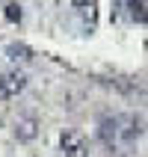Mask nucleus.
<instances>
[{"mask_svg":"<svg viewBox=\"0 0 148 157\" xmlns=\"http://www.w3.org/2000/svg\"><path fill=\"white\" fill-rule=\"evenodd\" d=\"M145 133V122L142 116H104L98 122V136L107 148H131L133 142L142 140Z\"/></svg>","mask_w":148,"mask_h":157,"instance_id":"nucleus-1","label":"nucleus"},{"mask_svg":"<svg viewBox=\"0 0 148 157\" xmlns=\"http://www.w3.org/2000/svg\"><path fill=\"white\" fill-rule=\"evenodd\" d=\"M27 89V74L24 71H0V101H12Z\"/></svg>","mask_w":148,"mask_h":157,"instance_id":"nucleus-2","label":"nucleus"},{"mask_svg":"<svg viewBox=\"0 0 148 157\" xmlns=\"http://www.w3.org/2000/svg\"><path fill=\"white\" fill-rule=\"evenodd\" d=\"M59 151L62 157H89V140L80 131H62Z\"/></svg>","mask_w":148,"mask_h":157,"instance_id":"nucleus-3","label":"nucleus"},{"mask_svg":"<svg viewBox=\"0 0 148 157\" xmlns=\"http://www.w3.org/2000/svg\"><path fill=\"white\" fill-rule=\"evenodd\" d=\"M36 133H39V122H36V119L27 116V119H18V122H15V136H18L21 142L36 140Z\"/></svg>","mask_w":148,"mask_h":157,"instance_id":"nucleus-4","label":"nucleus"},{"mask_svg":"<svg viewBox=\"0 0 148 157\" xmlns=\"http://www.w3.org/2000/svg\"><path fill=\"white\" fill-rule=\"evenodd\" d=\"M6 53H9V59H21V62H27V59H30V51H27V48H24V44H9V48H6Z\"/></svg>","mask_w":148,"mask_h":157,"instance_id":"nucleus-5","label":"nucleus"},{"mask_svg":"<svg viewBox=\"0 0 148 157\" xmlns=\"http://www.w3.org/2000/svg\"><path fill=\"white\" fill-rule=\"evenodd\" d=\"M127 9L133 21H145V0H127Z\"/></svg>","mask_w":148,"mask_h":157,"instance_id":"nucleus-6","label":"nucleus"},{"mask_svg":"<svg viewBox=\"0 0 148 157\" xmlns=\"http://www.w3.org/2000/svg\"><path fill=\"white\" fill-rule=\"evenodd\" d=\"M71 3H74V6H77V9H89V12H92L98 0H71Z\"/></svg>","mask_w":148,"mask_h":157,"instance_id":"nucleus-7","label":"nucleus"}]
</instances>
